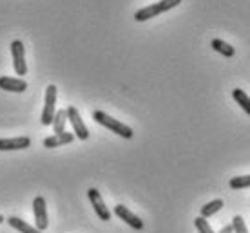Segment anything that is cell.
Returning <instances> with one entry per match:
<instances>
[{"instance_id": "cell-1", "label": "cell", "mask_w": 250, "mask_h": 233, "mask_svg": "<svg viewBox=\"0 0 250 233\" xmlns=\"http://www.w3.org/2000/svg\"><path fill=\"white\" fill-rule=\"evenodd\" d=\"M93 118L96 123H100L102 126H105V128H109V130H113L114 134H118L120 138L132 139V136H134L131 126L125 125V123H122V121H118V120H114V118H111L109 114L102 112V110H94Z\"/></svg>"}, {"instance_id": "cell-2", "label": "cell", "mask_w": 250, "mask_h": 233, "mask_svg": "<svg viewBox=\"0 0 250 233\" xmlns=\"http://www.w3.org/2000/svg\"><path fill=\"white\" fill-rule=\"evenodd\" d=\"M57 94H58V89L55 85H47L45 89V101H44V110H42V125H51L53 123V118L57 114Z\"/></svg>"}, {"instance_id": "cell-3", "label": "cell", "mask_w": 250, "mask_h": 233, "mask_svg": "<svg viewBox=\"0 0 250 233\" xmlns=\"http://www.w3.org/2000/svg\"><path fill=\"white\" fill-rule=\"evenodd\" d=\"M11 56H13V67L19 76H25L27 65H25V47L20 40L11 42Z\"/></svg>"}, {"instance_id": "cell-4", "label": "cell", "mask_w": 250, "mask_h": 233, "mask_svg": "<svg viewBox=\"0 0 250 233\" xmlns=\"http://www.w3.org/2000/svg\"><path fill=\"white\" fill-rule=\"evenodd\" d=\"M65 112H67V121L73 125L75 138L82 139V141H85V139L89 138V130H87V126H85V123L82 121L80 112H78V110H76V107H73V105L65 108Z\"/></svg>"}, {"instance_id": "cell-5", "label": "cell", "mask_w": 250, "mask_h": 233, "mask_svg": "<svg viewBox=\"0 0 250 233\" xmlns=\"http://www.w3.org/2000/svg\"><path fill=\"white\" fill-rule=\"evenodd\" d=\"M33 214H35V221H37V230L44 232L47 228V208H45V199L42 196H37L33 201Z\"/></svg>"}, {"instance_id": "cell-6", "label": "cell", "mask_w": 250, "mask_h": 233, "mask_svg": "<svg viewBox=\"0 0 250 233\" xmlns=\"http://www.w3.org/2000/svg\"><path fill=\"white\" fill-rule=\"evenodd\" d=\"M87 197H89V201H91V204H93L96 215L100 217L102 221H111V212L107 210L105 202H104V199H102V196H100V192L96 188H89Z\"/></svg>"}, {"instance_id": "cell-7", "label": "cell", "mask_w": 250, "mask_h": 233, "mask_svg": "<svg viewBox=\"0 0 250 233\" xmlns=\"http://www.w3.org/2000/svg\"><path fill=\"white\" fill-rule=\"evenodd\" d=\"M114 215L116 217H120L124 222H127L131 228H134V230H144V221L138 217V215H134L131 212V210L127 208V206H124V204H118V206H114Z\"/></svg>"}, {"instance_id": "cell-8", "label": "cell", "mask_w": 250, "mask_h": 233, "mask_svg": "<svg viewBox=\"0 0 250 233\" xmlns=\"http://www.w3.org/2000/svg\"><path fill=\"white\" fill-rule=\"evenodd\" d=\"M31 139L27 136H20V138H11V139H0V152L7 150H24L29 148Z\"/></svg>"}, {"instance_id": "cell-9", "label": "cell", "mask_w": 250, "mask_h": 233, "mask_svg": "<svg viewBox=\"0 0 250 233\" xmlns=\"http://www.w3.org/2000/svg\"><path fill=\"white\" fill-rule=\"evenodd\" d=\"M0 89L7 92H24L27 89V82L22 78H11V76H0Z\"/></svg>"}, {"instance_id": "cell-10", "label": "cell", "mask_w": 250, "mask_h": 233, "mask_svg": "<svg viewBox=\"0 0 250 233\" xmlns=\"http://www.w3.org/2000/svg\"><path fill=\"white\" fill-rule=\"evenodd\" d=\"M73 139H75V134H69V132L55 134V136H49V138L44 139V146L45 148H57V146L69 145Z\"/></svg>"}, {"instance_id": "cell-11", "label": "cell", "mask_w": 250, "mask_h": 233, "mask_svg": "<svg viewBox=\"0 0 250 233\" xmlns=\"http://www.w3.org/2000/svg\"><path fill=\"white\" fill-rule=\"evenodd\" d=\"M162 13V9H160V6L156 4H150V6L147 7H142V9H138L136 13H134V20L136 22H145V20H150L154 18V17H158Z\"/></svg>"}, {"instance_id": "cell-12", "label": "cell", "mask_w": 250, "mask_h": 233, "mask_svg": "<svg viewBox=\"0 0 250 233\" xmlns=\"http://www.w3.org/2000/svg\"><path fill=\"white\" fill-rule=\"evenodd\" d=\"M7 224H9L13 230H19V232H22V233H42L40 230L29 226L27 222L19 219V217H9V219H7Z\"/></svg>"}, {"instance_id": "cell-13", "label": "cell", "mask_w": 250, "mask_h": 233, "mask_svg": "<svg viewBox=\"0 0 250 233\" xmlns=\"http://www.w3.org/2000/svg\"><path fill=\"white\" fill-rule=\"evenodd\" d=\"M210 45H212L214 51H218L219 54H223L225 58H232L234 54H236V49H234L230 44H227V42H223V40H219V38H214Z\"/></svg>"}, {"instance_id": "cell-14", "label": "cell", "mask_w": 250, "mask_h": 233, "mask_svg": "<svg viewBox=\"0 0 250 233\" xmlns=\"http://www.w3.org/2000/svg\"><path fill=\"white\" fill-rule=\"evenodd\" d=\"M65 123H67V112H65V108H60L57 110L55 114V118H53V128H55V134H62L65 132Z\"/></svg>"}, {"instance_id": "cell-15", "label": "cell", "mask_w": 250, "mask_h": 233, "mask_svg": "<svg viewBox=\"0 0 250 233\" xmlns=\"http://www.w3.org/2000/svg\"><path fill=\"white\" fill-rule=\"evenodd\" d=\"M232 96H234V100L238 101L239 107L243 108L245 112L250 116V98H249V94H247L245 90H241V89H234V90H232Z\"/></svg>"}, {"instance_id": "cell-16", "label": "cell", "mask_w": 250, "mask_h": 233, "mask_svg": "<svg viewBox=\"0 0 250 233\" xmlns=\"http://www.w3.org/2000/svg\"><path fill=\"white\" fill-rule=\"evenodd\" d=\"M221 208H223V201H221V199H214V201L207 202L205 206H201V217L207 219V217H210V215L218 214Z\"/></svg>"}, {"instance_id": "cell-17", "label": "cell", "mask_w": 250, "mask_h": 233, "mask_svg": "<svg viewBox=\"0 0 250 233\" xmlns=\"http://www.w3.org/2000/svg\"><path fill=\"white\" fill-rule=\"evenodd\" d=\"M229 186L232 190H243V188H250V176H238L232 177L229 181Z\"/></svg>"}, {"instance_id": "cell-18", "label": "cell", "mask_w": 250, "mask_h": 233, "mask_svg": "<svg viewBox=\"0 0 250 233\" xmlns=\"http://www.w3.org/2000/svg\"><path fill=\"white\" fill-rule=\"evenodd\" d=\"M194 226L198 228V232H200V233H214L212 228H210V224H208V221H207V219H203L201 215L194 219Z\"/></svg>"}, {"instance_id": "cell-19", "label": "cell", "mask_w": 250, "mask_h": 233, "mask_svg": "<svg viewBox=\"0 0 250 233\" xmlns=\"http://www.w3.org/2000/svg\"><path fill=\"white\" fill-rule=\"evenodd\" d=\"M232 230H234V233H249L247 224H245L241 215H236V217L232 219Z\"/></svg>"}, {"instance_id": "cell-20", "label": "cell", "mask_w": 250, "mask_h": 233, "mask_svg": "<svg viewBox=\"0 0 250 233\" xmlns=\"http://www.w3.org/2000/svg\"><path fill=\"white\" fill-rule=\"evenodd\" d=\"M180 4H182V0H160V2H158V6H160L162 13L169 11V9H172V7L180 6Z\"/></svg>"}, {"instance_id": "cell-21", "label": "cell", "mask_w": 250, "mask_h": 233, "mask_svg": "<svg viewBox=\"0 0 250 233\" xmlns=\"http://www.w3.org/2000/svg\"><path fill=\"white\" fill-rule=\"evenodd\" d=\"M219 233H234V230H232V224H229V226H225L223 228V230H221V232Z\"/></svg>"}, {"instance_id": "cell-22", "label": "cell", "mask_w": 250, "mask_h": 233, "mask_svg": "<svg viewBox=\"0 0 250 233\" xmlns=\"http://www.w3.org/2000/svg\"><path fill=\"white\" fill-rule=\"evenodd\" d=\"M2 222H4V217H2V215H0V224H2Z\"/></svg>"}]
</instances>
